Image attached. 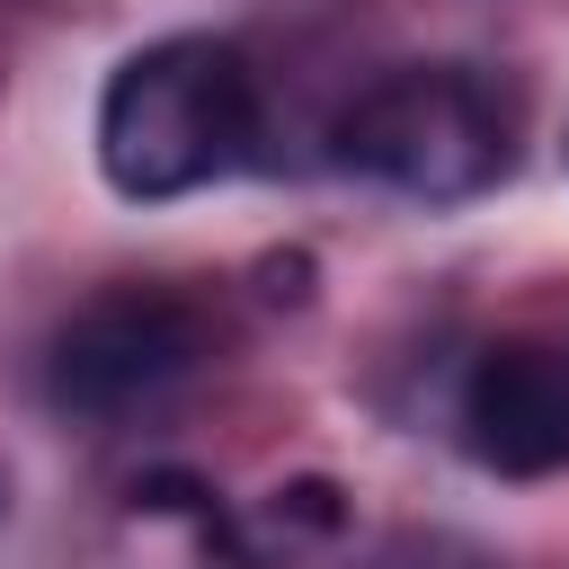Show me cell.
I'll return each mask as SVG.
<instances>
[{"instance_id":"cell-1","label":"cell","mask_w":569,"mask_h":569,"mask_svg":"<svg viewBox=\"0 0 569 569\" xmlns=\"http://www.w3.org/2000/svg\"><path fill=\"white\" fill-rule=\"evenodd\" d=\"M258 142V71L222 36H160L107 71L98 98V169L133 204L196 196L231 178Z\"/></svg>"},{"instance_id":"cell-2","label":"cell","mask_w":569,"mask_h":569,"mask_svg":"<svg viewBox=\"0 0 569 569\" xmlns=\"http://www.w3.org/2000/svg\"><path fill=\"white\" fill-rule=\"evenodd\" d=\"M338 160L409 204H471L507 178L516 116L471 62H409L338 116Z\"/></svg>"},{"instance_id":"cell-3","label":"cell","mask_w":569,"mask_h":569,"mask_svg":"<svg viewBox=\"0 0 569 569\" xmlns=\"http://www.w3.org/2000/svg\"><path fill=\"white\" fill-rule=\"evenodd\" d=\"M213 329L169 284H107L44 338V391L71 418H133L204 365Z\"/></svg>"},{"instance_id":"cell-4","label":"cell","mask_w":569,"mask_h":569,"mask_svg":"<svg viewBox=\"0 0 569 569\" xmlns=\"http://www.w3.org/2000/svg\"><path fill=\"white\" fill-rule=\"evenodd\" d=\"M453 427H462V453L498 480L569 471V347H542V338L480 347L462 373Z\"/></svg>"},{"instance_id":"cell-5","label":"cell","mask_w":569,"mask_h":569,"mask_svg":"<svg viewBox=\"0 0 569 569\" xmlns=\"http://www.w3.org/2000/svg\"><path fill=\"white\" fill-rule=\"evenodd\" d=\"M213 542H222L240 569H320V560L347 551V498H338L329 480H284V489H267L249 516H222Z\"/></svg>"},{"instance_id":"cell-6","label":"cell","mask_w":569,"mask_h":569,"mask_svg":"<svg viewBox=\"0 0 569 569\" xmlns=\"http://www.w3.org/2000/svg\"><path fill=\"white\" fill-rule=\"evenodd\" d=\"M356 569H498L480 542H462V533H391V542H373Z\"/></svg>"}]
</instances>
